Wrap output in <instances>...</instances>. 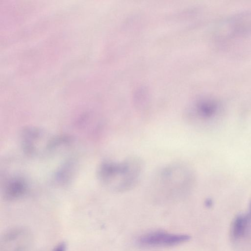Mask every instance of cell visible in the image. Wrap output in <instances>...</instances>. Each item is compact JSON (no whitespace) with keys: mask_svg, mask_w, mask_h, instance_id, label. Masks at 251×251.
<instances>
[{"mask_svg":"<svg viewBox=\"0 0 251 251\" xmlns=\"http://www.w3.org/2000/svg\"><path fill=\"white\" fill-rule=\"evenodd\" d=\"M143 160L135 155L121 160H106L98 168V177L106 188L116 192H124L136 186L143 174Z\"/></svg>","mask_w":251,"mask_h":251,"instance_id":"cell-1","label":"cell"},{"mask_svg":"<svg viewBox=\"0 0 251 251\" xmlns=\"http://www.w3.org/2000/svg\"><path fill=\"white\" fill-rule=\"evenodd\" d=\"M195 182V174L191 167L176 162L160 168L151 178L148 188L155 195L174 198L188 194Z\"/></svg>","mask_w":251,"mask_h":251,"instance_id":"cell-2","label":"cell"},{"mask_svg":"<svg viewBox=\"0 0 251 251\" xmlns=\"http://www.w3.org/2000/svg\"><path fill=\"white\" fill-rule=\"evenodd\" d=\"M57 138L50 137L37 128H27L22 135L24 151L30 155H38L57 147Z\"/></svg>","mask_w":251,"mask_h":251,"instance_id":"cell-3","label":"cell"},{"mask_svg":"<svg viewBox=\"0 0 251 251\" xmlns=\"http://www.w3.org/2000/svg\"><path fill=\"white\" fill-rule=\"evenodd\" d=\"M30 231L16 227L5 232L0 240V251H27L32 243Z\"/></svg>","mask_w":251,"mask_h":251,"instance_id":"cell-4","label":"cell"},{"mask_svg":"<svg viewBox=\"0 0 251 251\" xmlns=\"http://www.w3.org/2000/svg\"><path fill=\"white\" fill-rule=\"evenodd\" d=\"M189 239V236L186 234L154 231L141 236L138 239V243L144 247H166L177 245Z\"/></svg>","mask_w":251,"mask_h":251,"instance_id":"cell-5","label":"cell"},{"mask_svg":"<svg viewBox=\"0 0 251 251\" xmlns=\"http://www.w3.org/2000/svg\"><path fill=\"white\" fill-rule=\"evenodd\" d=\"M218 111L217 104L211 100H203L197 102L186 114L187 123L194 126L208 124L213 119Z\"/></svg>","mask_w":251,"mask_h":251,"instance_id":"cell-6","label":"cell"},{"mask_svg":"<svg viewBox=\"0 0 251 251\" xmlns=\"http://www.w3.org/2000/svg\"><path fill=\"white\" fill-rule=\"evenodd\" d=\"M26 191L27 185L23 179L13 178L4 188V197L8 200H16L23 197Z\"/></svg>","mask_w":251,"mask_h":251,"instance_id":"cell-7","label":"cell"},{"mask_svg":"<svg viewBox=\"0 0 251 251\" xmlns=\"http://www.w3.org/2000/svg\"><path fill=\"white\" fill-rule=\"evenodd\" d=\"M243 217H239L235 221L233 226V233L235 236L244 234L247 226V221Z\"/></svg>","mask_w":251,"mask_h":251,"instance_id":"cell-8","label":"cell"},{"mask_svg":"<svg viewBox=\"0 0 251 251\" xmlns=\"http://www.w3.org/2000/svg\"><path fill=\"white\" fill-rule=\"evenodd\" d=\"M51 251H67V245L65 242H61L56 245Z\"/></svg>","mask_w":251,"mask_h":251,"instance_id":"cell-9","label":"cell"}]
</instances>
